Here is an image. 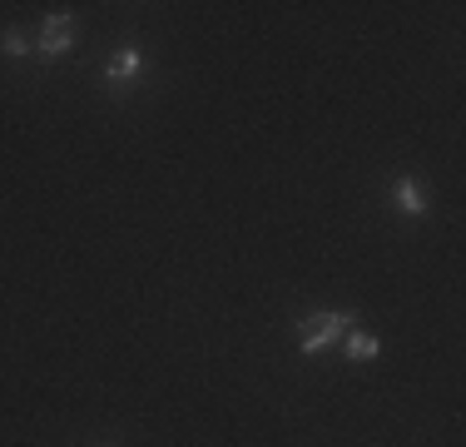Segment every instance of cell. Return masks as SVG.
Masks as SVG:
<instances>
[{
    "instance_id": "6da1fadb",
    "label": "cell",
    "mask_w": 466,
    "mask_h": 447,
    "mask_svg": "<svg viewBox=\"0 0 466 447\" xmlns=\"http://www.w3.org/2000/svg\"><path fill=\"white\" fill-rule=\"evenodd\" d=\"M352 329H358L352 313H307V319L298 323V343H303V353H318V348H328L338 333H352Z\"/></svg>"
},
{
    "instance_id": "7a4b0ae2",
    "label": "cell",
    "mask_w": 466,
    "mask_h": 447,
    "mask_svg": "<svg viewBox=\"0 0 466 447\" xmlns=\"http://www.w3.org/2000/svg\"><path fill=\"white\" fill-rule=\"evenodd\" d=\"M70 45H74V15L70 11H55L50 21L40 25V40H35V50H40V60H60Z\"/></svg>"
},
{
    "instance_id": "3957f363",
    "label": "cell",
    "mask_w": 466,
    "mask_h": 447,
    "mask_svg": "<svg viewBox=\"0 0 466 447\" xmlns=\"http://www.w3.org/2000/svg\"><path fill=\"white\" fill-rule=\"evenodd\" d=\"M393 199H397V209L412 214V219H422V214H427V194H422V184H417V180H397Z\"/></svg>"
},
{
    "instance_id": "277c9868",
    "label": "cell",
    "mask_w": 466,
    "mask_h": 447,
    "mask_svg": "<svg viewBox=\"0 0 466 447\" xmlns=\"http://www.w3.org/2000/svg\"><path fill=\"white\" fill-rule=\"evenodd\" d=\"M139 60H144V55H139L134 45H125V50H119L115 60H109V70H105V74H109V85H125L129 74L139 70Z\"/></svg>"
},
{
    "instance_id": "5b68a950",
    "label": "cell",
    "mask_w": 466,
    "mask_h": 447,
    "mask_svg": "<svg viewBox=\"0 0 466 447\" xmlns=\"http://www.w3.org/2000/svg\"><path fill=\"white\" fill-rule=\"evenodd\" d=\"M377 348H382V343L372 338V333H358V329L348 333V358H352V363H367V358H377Z\"/></svg>"
},
{
    "instance_id": "8992f818",
    "label": "cell",
    "mask_w": 466,
    "mask_h": 447,
    "mask_svg": "<svg viewBox=\"0 0 466 447\" xmlns=\"http://www.w3.org/2000/svg\"><path fill=\"white\" fill-rule=\"evenodd\" d=\"M5 55H11V60H25V55H30V40H25L21 31H11L5 35Z\"/></svg>"
}]
</instances>
